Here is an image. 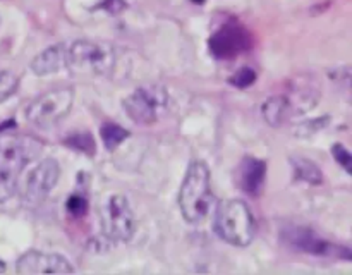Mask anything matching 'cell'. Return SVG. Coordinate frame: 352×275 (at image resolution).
<instances>
[{
  "label": "cell",
  "mask_w": 352,
  "mask_h": 275,
  "mask_svg": "<svg viewBox=\"0 0 352 275\" xmlns=\"http://www.w3.org/2000/svg\"><path fill=\"white\" fill-rule=\"evenodd\" d=\"M179 208L182 217L191 223H199L208 219L215 208L212 179L205 162L195 160L189 164L179 191Z\"/></svg>",
  "instance_id": "cell-1"
},
{
  "label": "cell",
  "mask_w": 352,
  "mask_h": 275,
  "mask_svg": "<svg viewBox=\"0 0 352 275\" xmlns=\"http://www.w3.org/2000/svg\"><path fill=\"white\" fill-rule=\"evenodd\" d=\"M40 153V144L26 136L0 134V203L17 189L21 172Z\"/></svg>",
  "instance_id": "cell-2"
},
{
  "label": "cell",
  "mask_w": 352,
  "mask_h": 275,
  "mask_svg": "<svg viewBox=\"0 0 352 275\" xmlns=\"http://www.w3.org/2000/svg\"><path fill=\"white\" fill-rule=\"evenodd\" d=\"M213 215V230L226 243L236 248H246L256 236L254 215L243 199H226L217 205Z\"/></svg>",
  "instance_id": "cell-3"
},
{
  "label": "cell",
  "mask_w": 352,
  "mask_h": 275,
  "mask_svg": "<svg viewBox=\"0 0 352 275\" xmlns=\"http://www.w3.org/2000/svg\"><path fill=\"white\" fill-rule=\"evenodd\" d=\"M116 50L105 41L78 40L67 47V69L82 78L109 76L116 67Z\"/></svg>",
  "instance_id": "cell-4"
},
{
  "label": "cell",
  "mask_w": 352,
  "mask_h": 275,
  "mask_svg": "<svg viewBox=\"0 0 352 275\" xmlns=\"http://www.w3.org/2000/svg\"><path fill=\"white\" fill-rule=\"evenodd\" d=\"M102 232L112 243H127L136 232V217L124 195H110L100 206Z\"/></svg>",
  "instance_id": "cell-5"
},
{
  "label": "cell",
  "mask_w": 352,
  "mask_h": 275,
  "mask_svg": "<svg viewBox=\"0 0 352 275\" xmlns=\"http://www.w3.org/2000/svg\"><path fill=\"white\" fill-rule=\"evenodd\" d=\"M127 117L140 126L155 124L168 105V91L162 85L140 86L122 102Z\"/></svg>",
  "instance_id": "cell-6"
},
{
  "label": "cell",
  "mask_w": 352,
  "mask_h": 275,
  "mask_svg": "<svg viewBox=\"0 0 352 275\" xmlns=\"http://www.w3.org/2000/svg\"><path fill=\"white\" fill-rule=\"evenodd\" d=\"M72 102H74V89L69 86L54 88L30 103L26 117L33 126L47 129V127L55 126L58 120H62L71 112Z\"/></svg>",
  "instance_id": "cell-7"
},
{
  "label": "cell",
  "mask_w": 352,
  "mask_h": 275,
  "mask_svg": "<svg viewBox=\"0 0 352 275\" xmlns=\"http://www.w3.org/2000/svg\"><path fill=\"white\" fill-rule=\"evenodd\" d=\"M58 175H60V167L55 158H45L40 164L34 165L23 186L24 203L31 206L43 203L57 184Z\"/></svg>",
  "instance_id": "cell-8"
},
{
  "label": "cell",
  "mask_w": 352,
  "mask_h": 275,
  "mask_svg": "<svg viewBox=\"0 0 352 275\" xmlns=\"http://www.w3.org/2000/svg\"><path fill=\"white\" fill-rule=\"evenodd\" d=\"M16 272L24 275H67L74 274V267L62 254L26 251L17 260Z\"/></svg>",
  "instance_id": "cell-9"
},
{
  "label": "cell",
  "mask_w": 352,
  "mask_h": 275,
  "mask_svg": "<svg viewBox=\"0 0 352 275\" xmlns=\"http://www.w3.org/2000/svg\"><path fill=\"white\" fill-rule=\"evenodd\" d=\"M265 177H267V164L254 157L243 158L236 170L237 186L251 196L260 195L265 184Z\"/></svg>",
  "instance_id": "cell-10"
},
{
  "label": "cell",
  "mask_w": 352,
  "mask_h": 275,
  "mask_svg": "<svg viewBox=\"0 0 352 275\" xmlns=\"http://www.w3.org/2000/svg\"><path fill=\"white\" fill-rule=\"evenodd\" d=\"M31 72L36 76H50L67 69V47L64 43L52 45L31 60Z\"/></svg>",
  "instance_id": "cell-11"
},
{
  "label": "cell",
  "mask_w": 352,
  "mask_h": 275,
  "mask_svg": "<svg viewBox=\"0 0 352 275\" xmlns=\"http://www.w3.org/2000/svg\"><path fill=\"white\" fill-rule=\"evenodd\" d=\"M261 113H263V119L274 127L280 126V124L285 122L289 117H292L291 107H289V102L287 98H285V95H278V96H272V98H268L267 102L263 103V107H261Z\"/></svg>",
  "instance_id": "cell-12"
},
{
  "label": "cell",
  "mask_w": 352,
  "mask_h": 275,
  "mask_svg": "<svg viewBox=\"0 0 352 275\" xmlns=\"http://www.w3.org/2000/svg\"><path fill=\"white\" fill-rule=\"evenodd\" d=\"M292 167H294L296 177L301 179V181L309 182V184H322L323 174L318 167L315 165V162L308 160V158H292Z\"/></svg>",
  "instance_id": "cell-13"
},
{
  "label": "cell",
  "mask_w": 352,
  "mask_h": 275,
  "mask_svg": "<svg viewBox=\"0 0 352 275\" xmlns=\"http://www.w3.org/2000/svg\"><path fill=\"white\" fill-rule=\"evenodd\" d=\"M100 134H102L103 144L107 146V150L113 151L124 140H127L129 136V131L124 129L122 126H117L113 122H105L100 129Z\"/></svg>",
  "instance_id": "cell-14"
},
{
  "label": "cell",
  "mask_w": 352,
  "mask_h": 275,
  "mask_svg": "<svg viewBox=\"0 0 352 275\" xmlns=\"http://www.w3.org/2000/svg\"><path fill=\"white\" fill-rule=\"evenodd\" d=\"M19 86V79L14 72L10 71H0V102L9 98Z\"/></svg>",
  "instance_id": "cell-15"
},
{
  "label": "cell",
  "mask_w": 352,
  "mask_h": 275,
  "mask_svg": "<svg viewBox=\"0 0 352 275\" xmlns=\"http://www.w3.org/2000/svg\"><path fill=\"white\" fill-rule=\"evenodd\" d=\"M327 124H329V117H320V119L308 120V122H302L301 126L296 127V134H298L299 138L313 136V134L318 133L320 129L327 127Z\"/></svg>",
  "instance_id": "cell-16"
},
{
  "label": "cell",
  "mask_w": 352,
  "mask_h": 275,
  "mask_svg": "<svg viewBox=\"0 0 352 275\" xmlns=\"http://www.w3.org/2000/svg\"><path fill=\"white\" fill-rule=\"evenodd\" d=\"M332 155H333V158H336V160L342 165L344 170L351 172V153H349V150L344 146V144H340V143L333 144Z\"/></svg>",
  "instance_id": "cell-17"
},
{
  "label": "cell",
  "mask_w": 352,
  "mask_h": 275,
  "mask_svg": "<svg viewBox=\"0 0 352 275\" xmlns=\"http://www.w3.org/2000/svg\"><path fill=\"white\" fill-rule=\"evenodd\" d=\"M244 71H246V69H244ZM244 71H239L237 72L236 76H234L232 79H230V82H232V85H236V86H248V85H251V82L254 81V74H251V76H244Z\"/></svg>",
  "instance_id": "cell-18"
},
{
  "label": "cell",
  "mask_w": 352,
  "mask_h": 275,
  "mask_svg": "<svg viewBox=\"0 0 352 275\" xmlns=\"http://www.w3.org/2000/svg\"><path fill=\"white\" fill-rule=\"evenodd\" d=\"M6 272V265H3V261H0V274H3Z\"/></svg>",
  "instance_id": "cell-19"
}]
</instances>
